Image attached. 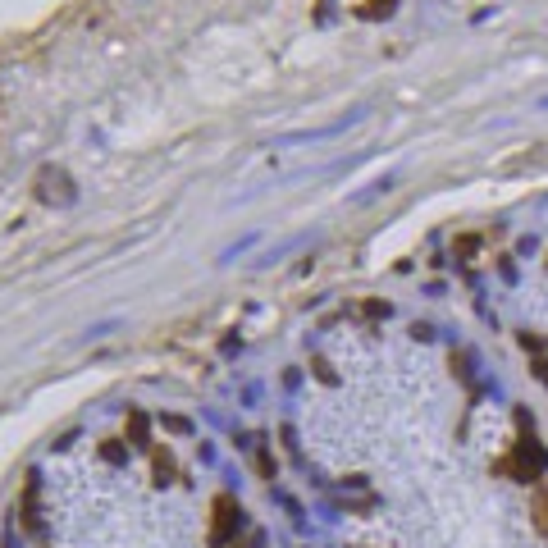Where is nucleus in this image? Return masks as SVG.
<instances>
[{
	"mask_svg": "<svg viewBox=\"0 0 548 548\" xmlns=\"http://www.w3.org/2000/svg\"><path fill=\"white\" fill-rule=\"evenodd\" d=\"M229 525H233V503H229V498H219V516H215V535H210V540H224L229 535Z\"/></svg>",
	"mask_w": 548,
	"mask_h": 548,
	"instance_id": "f257e3e1",
	"label": "nucleus"
},
{
	"mask_svg": "<svg viewBox=\"0 0 548 548\" xmlns=\"http://www.w3.org/2000/svg\"><path fill=\"white\" fill-rule=\"evenodd\" d=\"M535 525H540V530L548 535V485L540 489V494H535Z\"/></svg>",
	"mask_w": 548,
	"mask_h": 548,
	"instance_id": "f03ea898",
	"label": "nucleus"
}]
</instances>
